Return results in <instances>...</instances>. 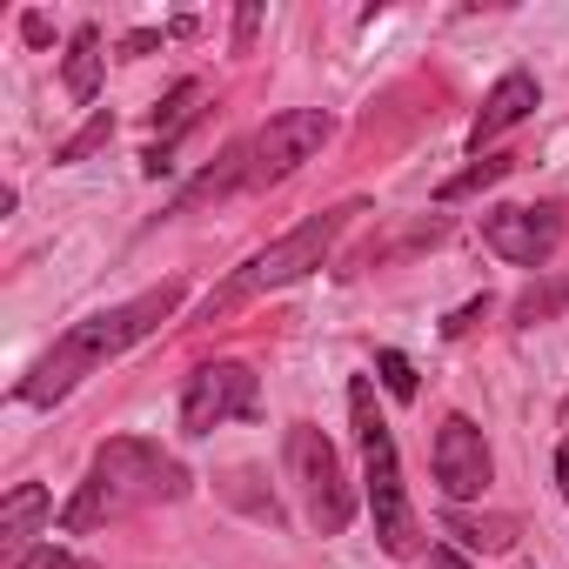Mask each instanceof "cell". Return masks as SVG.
<instances>
[{
	"mask_svg": "<svg viewBox=\"0 0 569 569\" xmlns=\"http://www.w3.org/2000/svg\"><path fill=\"white\" fill-rule=\"evenodd\" d=\"M94 88H101V28H74V41H68V94L94 101Z\"/></svg>",
	"mask_w": 569,
	"mask_h": 569,
	"instance_id": "14",
	"label": "cell"
},
{
	"mask_svg": "<svg viewBox=\"0 0 569 569\" xmlns=\"http://www.w3.org/2000/svg\"><path fill=\"white\" fill-rule=\"evenodd\" d=\"M261 409V389L248 376V362H208L188 376V396H181V429L188 436H208L221 422H241Z\"/></svg>",
	"mask_w": 569,
	"mask_h": 569,
	"instance_id": "7",
	"label": "cell"
},
{
	"mask_svg": "<svg viewBox=\"0 0 569 569\" xmlns=\"http://www.w3.org/2000/svg\"><path fill=\"white\" fill-rule=\"evenodd\" d=\"M48 509H54V496H48L41 482H14V489H8V502H0V536L21 549V542L41 529V516H48Z\"/></svg>",
	"mask_w": 569,
	"mask_h": 569,
	"instance_id": "12",
	"label": "cell"
},
{
	"mask_svg": "<svg viewBox=\"0 0 569 569\" xmlns=\"http://www.w3.org/2000/svg\"><path fill=\"white\" fill-rule=\"evenodd\" d=\"M349 416H356V442H362V482H369V509H376V536L389 556H416L422 529H416V509L402 496V462H396V436L376 409V382L356 376L349 382Z\"/></svg>",
	"mask_w": 569,
	"mask_h": 569,
	"instance_id": "4",
	"label": "cell"
},
{
	"mask_svg": "<svg viewBox=\"0 0 569 569\" xmlns=\"http://www.w3.org/2000/svg\"><path fill=\"white\" fill-rule=\"evenodd\" d=\"M181 281H161V289H148V296H134V302H121V309H101V316H88V322H74L34 369H28V382L14 389L21 402H34V409H54L61 396H74L101 362H114L121 349H134L141 336H154L174 309H181Z\"/></svg>",
	"mask_w": 569,
	"mask_h": 569,
	"instance_id": "1",
	"label": "cell"
},
{
	"mask_svg": "<svg viewBox=\"0 0 569 569\" xmlns=\"http://www.w3.org/2000/svg\"><path fill=\"white\" fill-rule=\"evenodd\" d=\"M556 482H562V502H569V442L556 449Z\"/></svg>",
	"mask_w": 569,
	"mask_h": 569,
	"instance_id": "26",
	"label": "cell"
},
{
	"mask_svg": "<svg viewBox=\"0 0 569 569\" xmlns=\"http://www.w3.org/2000/svg\"><path fill=\"white\" fill-rule=\"evenodd\" d=\"M188 489H194V482H188V469H181L161 442L114 436V442H101V449H94L88 482H81V489H74V502L61 509V529H68V536H88V529H101V522H114V516H128V509L181 502Z\"/></svg>",
	"mask_w": 569,
	"mask_h": 569,
	"instance_id": "2",
	"label": "cell"
},
{
	"mask_svg": "<svg viewBox=\"0 0 569 569\" xmlns=\"http://www.w3.org/2000/svg\"><path fill=\"white\" fill-rule=\"evenodd\" d=\"M14 569H88V562H74L68 549H54V542H48V549H28Z\"/></svg>",
	"mask_w": 569,
	"mask_h": 569,
	"instance_id": "21",
	"label": "cell"
},
{
	"mask_svg": "<svg viewBox=\"0 0 569 569\" xmlns=\"http://www.w3.org/2000/svg\"><path fill=\"white\" fill-rule=\"evenodd\" d=\"M482 241L516 261V268H542L562 241V208L556 201H536V208H489L482 214Z\"/></svg>",
	"mask_w": 569,
	"mask_h": 569,
	"instance_id": "8",
	"label": "cell"
},
{
	"mask_svg": "<svg viewBox=\"0 0 569 569\" xmlns=\"http://www.w3.org/2000/svg\"><path fill=\"white\" fill-rule=\"evenodd\" d=\"M436 482H442L449 502H469V496L489 489V442L469 416H449L436 429Z\"/></svg>",
	"mask_w": 569,
	"mask_h": 569,
	"instance_id": "9",
	"label": "cell"
},
{
	"mask_svg": "<svg viewBox=\"0 0 569 569\" xmlns=\"http://www.w3.org/2000/svg\"><path fill=\"white\" fill-rule=\"evenodd\" d=\"M482 316H489V296H476V302H462V309H456V316H449V322H442V336H449V342H456V336H469V329H476V322H482Z\"/></svg>",
	"mask_w": 569,
	"mask_h": 569,
	"instance_id": "20",
	"label": "cell"
},
{
	"mask_svg": "<svg viewBox=\"0 0 569 569\" xmlns=\"http://www.w3.org/2000/svg\"><path fill=\"white\" fill-rule=\"evenodd\" d=\"M289 476L302 489V509H309V529L316 536H342L356 522V489L342 476V456L336 442L316 429V422H296L289 429Z\"/></svg>",
	"mask_w": 569,
	"mask_h": 569,
	"instance_id": "5",
	"label": "cell"
},
{
	"mask_svg": "<svg viewBox=\"0 0 569 569\" xmlns=\"http://www.w3.org/2000/svg\"><path fill=\"white\" fill-rule=\"evenodd\" d=\"M336 134V121L322 108H289V114H268L254 134H248V188H274L289 181L322 141Z\"/></svg>",
	"mask_w": 569,
	"mask_h": 569,
	"instance_id": "6",
	"label": "cell"
},
{
	"mask_svg": "<svg viewBox=\"0 0 569 569\" xmlns=\"http://www.w3.org/2000/svg\"><path fill=\"white\" fill-rule=\"evenodd\" d=\"M21 34H28V48H48V41H54V28H48V14H28V21H21Z\"/></svg>",
	"mask_w": 569,
	"mask_h": 569,
	"instance_id": "24",
	"label": "cell"
},
{
	"mask_svg": "<svg viewBox=\"0 0 569 569\" xmlns=\"http://www.w3.org/2000/svg\"><path fill=\"white\" fill-rule=\"evenodd\" d=\"M234 188H248V141H234V148H221V161L174 201V214H188V208H201V201H221V194H234Z\"/></svg>",
	"mask_w": 569,
	"mask_h": 569,
	"instance_id": "11",
	"label": "cell"
},
{
	"mask_svg": "<svg viewBox=\"0 0 569 569\" xmlns=\"http://www.w3.org/2000/svg\"><path fill=\"white\" fill-rule=\"evenodd\" d=\"M536 101H542V94H536V74H522V68H516V74H502V81L482 94L476 121H469V148H482V141L509 134L516 121H529V114H536Z\"/></svg>",
	"mask_w": 569,
	"mask_h": 569,
	"instance_id": "10",
	"label": "cell"
},
{
	"mask_svg": "<svg viewBox=\"0 0 569 569\" xmlns=\"http://www.w3.org/2000/svg\"><path fill=\"white\" fill-rule=\"evenodd\" d=\"M422 569H469V556H456V549H429Z\"/></svg>",
	"mask_w": 569,
	"mask_h": 569,
	"instance_id": "25",
	"label": "cell"
},
{
	"mask_svg": "<svg viewBox=\"0 0 569 569\" xmlns=\"http://www.w3.org/2000/svg\"><path fill=\"white\" fill-rule=\"evenodd\" d=\"M194 101H201V81H181V88H174V94L154 108V128H181V114H188Z\"/></svg>",
	"mask_w": 569,
	"mask_h": 569,
	"instance_id": "19",
	"label": "cell"
},
{
	"mask_svg": "<svg viewBox=\"0 0 569 569\" xmlns=\"http://www.w3.org/2000/svg\"><path fill=\"white\" fill-rule=\"evenodd\" d=\"M154 48H161V34H154V28H141V34H128V41H121V61H141V54H154Z\"/></svg>",
	"mask_w": 569,
	"mask_h": 569,
	"instance_id": "23",
	"label": "cell"
},
{
	"mask_svg": "<svg viewBox=\"0 0 569 569\" xmlns=\"http://www.w3.org/2000/svg\"><path fill=\"white\" fill-rule=\"evenodd\" d=\"M108 141H114V114L101 108V114H88V128H81V134H68V141L54 148V161H61V168H74V161H88V154H101Z\"/></svg>",
	"mask_w": 569,
	"mask_h": 569,
	"instance_id": "15",
	"label": "cell"
},
{
	"mask_svg": "<svg viewBox=\"0 0 569 569\" xmlns=\"http://www.w3.org/2000/svg\"><path fill=\"white\" fill-rule=\"evenodd\" d=\"M356 214H369L362 201H342V208H329V214H309L302 228H289L281 241H268L254 261H241L221 289L201 302V322H214V316H228L234 302H248V296H268V289H289V281H302L309 268H322L329 261V248L342 241V228L356 221Z\"/></svg>",
	"mask_w": 569,
	"mask_h": 569,
	"instance_id": "3",
	"label": "cell"
},
{
	"mask_svg": "<svg viewBox=\"0 0 569 569\" xmlns=\"http://www.w3.org/2000/svg\"><path fill=\"white\" fill-rule=\"evenodd\" d=\"M516 161L509 154H489V161H476V168H462L456 181H442V201H462V194H476V188H489V181H502Z\"/></svg>",
	"mask_w": 569,
	"mask_h": 569,
	"instance_id": "16",
	"label": "cell"
},
{
	"mask_svg": "<svg viewBox=\"0 0 569 569\" xmlns=\"http://www.w3.org/2000/svg\"><path fill=\"white\" fill-rule=\"evenodd\" d=\"M254 34H261V8H241V14H234V48L248 54V41H254Z\"/></svg>",
	"mask_w": 569,
	"mask_h": 569,
	"instance_id": "22",
	"label": "cell"
},
{
	"mask_svg": "<svg viewBox=\"0 0 569 569\" xmlns=\"http://www.w3.org/2000/svg\"><path fill=\"white\" fill-rule=\"evenodd\" d=\"M442 529H449V536H462V542H469V549H482V556L516 549V516H462V509H449V516H442Z\"/></svg>",
	"mask_w": 569,
	"mask_h": 569,
	"instance_id": "13",
	"label": "cell"
},
{
	"mask_svg": "<svg viewBox=\"0 0 569 569\" xmlns=\"http://www.w3.org/2000/svg\"><path fill=\"white\" fill-rule=\"evenodd\" d=\"M376 369H382V389H389L396 402H409V396H416V362H409L402 349H382V356H376Z\"/></svg>",
	"mask_w": 569,
	"mask_h": 569,
	"instance_id": "18",
	"label": "cell"
},
{
	"mask_svg": "<svg viewBox=\"0 0 569 569\" xmlns=\"http://www.w3.org/2000/svg\"><path fill=\"white\" fill-rule=\"evenodd\" d=\"M562 302H569V289H562V281H542V289H529V296L516 302V322H522V329H536V322H549Z\"/></svg>",
	"mask_w": 569,
	"mask_h": 569,
	"instance_id": "17",
	"label": "cell"
}]
</instances>
